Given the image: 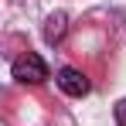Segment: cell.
Returning <instances> with one entry per match:
<instances>
[{
    "instance_id": "cell-3",
    "label": "cell",
    "mask_w": 126,
    "mask_h": 126,
    "mask_svg": "<svg viewBox=\"0 0 126 126\" xmlns=\"http://www.w3.org/2000/svg\"><path fill=\"white\" fill-rule=\"evenodd\" d=\"M65 31H68V17L58 10V14H51V17L44 21V41H48V44H58L65 38Z\"/></svg>"
},
{
    "instance_id": "cell-4",
    "label": "cell",
    "mask_w": 126,
    "mask_h": 126,
    "mask_svg": "<svg viewBox=\"0 0 126 126\" xmlns=\"http://www.w3.org/2000/svg\"><path fill=\"white\" fill-rule=\"evenodd\" d=\"M116 123H119V126H126V99L116 106Z\"/></svg>"
},
{
    "instance_id": "cell-1",
    "label": "cell",
    "mask_w": 126,
    "mask_h": 126,
    "mask_svg": "<svg viewBox=\"0 0 126 126\" xmlns=\"http://www.w3.org/2000/svg\"><path fill=\"white\" fill-rule=\"evenodd\" d=\"M10 72H14V79L24 85H41L44 79H51V72H48V65H44L41 55H34V51H27V55H21L17 62L10 65Z\"/></svg>"
},
{
    "instance_id": "cell-2",
    "label": "cell",
    "mask_w": 126,
    "mask_h": 126,
    "mask_svg": "<svg viewBox=\"0 0 126 126\" xmlns=\"http://www.w3.org/2000/svg\"><path fill=\"white\" fill-rule=\"evenodd\" d=\"M55 82H58V89H62L65 95H72V99H82V95H89V89H92V82L85 79L79 68H58V75H55Z\"/></svg>"
}]
</instances>
